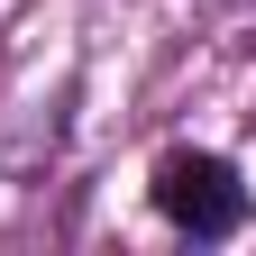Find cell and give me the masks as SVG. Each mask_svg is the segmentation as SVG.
I'll return each instance as SVG.
<instances>
[{"mask_svg": "<svg viewBox=\"0 0 256 256\" xmlns=\"http://www.w3.org/2000/svg\"><path fill=\"white\" fill-rule=\"evenodd\" d=\"M156 210H165L183 238L210 247V238H238V229H247V183L220 165V156H202V146L183 156V146H174L165 165H156Z\"/></svg>", "mask_w": 256, "mask_h": 256, "instance_id": "obj_1", "label": "cell"}]
</instances>
